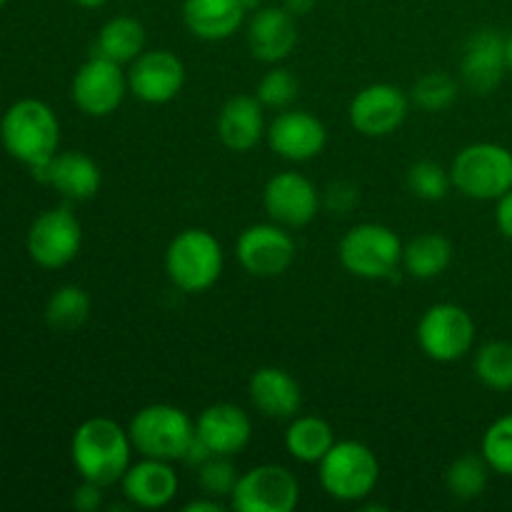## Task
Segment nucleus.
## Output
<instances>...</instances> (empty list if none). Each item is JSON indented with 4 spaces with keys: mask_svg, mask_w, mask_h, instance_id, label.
I'll return each instance as SVG.
<instances>
[{
    "mask_svg": "<svg viewBox=\"0 0 512 512\" xmlns=\"http://www.w3.org/2000/svg\"><path fill=\"white\" fill-rule=\"evenodd\" d=\"M0 140L15 160L33 170L58 153L60 123L48 103L23 98L5 110L0 120Z\"/></svg>",
    "mask_w": 512,
    "mask_h": 512,
    "instance_id": "2",
    "label": "nucleus"
},
{
    "mask_svg": "<svg viewBox=\"0 0 512 512\" xmlns=\"http://www.w3.org/2000/svg\"><path fill=\"white\" fill-rule=\"evenodd\" d=\"M248 393L255 410L273 420L295 418L300 405H303V393H300L298 380L283 368L255 370L248 383Z\"/></svg>",
    "mask_w": 512,
    "mask_h": 512,
    "instance_id": "23",
    "label": "nucleus"
},
{
    "mask_svg": "<svg viewBox=\"0 0 512 512\" xmlns=\"http://www.w3.org/2000/svg\"><path fill=\"white\" fill-rule=\"evenodd\" d=\"M128 433L133 440V448L143 458L173 463V460H183L188 453L195 438V423L185 410L168 403H155L145 405L133 415Z\"/></svg>",
    "mask_w": 512,
    "mask_h": 512,
    "instance_id": "4",
    "label": "nucleus"
},
{
    "mask_svg": "<svg viewBox=\"0 0 512 512\" xmlns=\"http://www.w3.org/2000/svg\"><path fill=\"white\" fill-rule=\"evenodd\" d=\"M408 188L415 198L438 203L453 188V180H450V170H445L435 160H420L408 170Z\"/></svg>",
    "mask_w": 512,
    "mask_h": 512,
    "instance_id": "33",
    "label": "nucleus"
},
{
    "mask_svg": "<svg viewBox=\"0 0 512 512\" xmlns=\"http://www.w3.org/2000/svg\"><path fill=\"white\" fill-rule=\"evenodd\" d=\"M185 65L170 50H143L130 63L128 88L148 105L170 103L183 90Z\"/></svg>",
    "mask_w": 512,
    "mask_h": 512,
    "instance_id": "15",
    "label": "nucleus"
},
{
    "mask_svg": "<svg viewBox=\"0 0 512 512\" xmlns=\"http://www.w3.org/2000/svg\"><path fill=\"white\" fill-rule=\"evenodd\" d=\"M498 203V208H495V223H498L500 233L505 235V238L512 240V190L503 195V198L495 200Z\"/></svg>",
    "mask_w": 512,
    "mask_h": 512,
    "instance_id": "38",
    "label": "nucleus"
},
{
    "mask_svg": "<svg viewBox=\"0 0 512 512\" xmlns=\"http://www.w3.org/2000/svg\"><path fill=\"white\" fill-rule=\"evenodd\" d=\"M340 263L348 273L363 280H383L403 263V243L388 225L360 223L340 240Z\"/></svg>",
    "mask_w": 512,
    "mask_h": 512,
    "instance_id": "7",
    "label": "nucleus"
},
{
    "mask_svg": "<svg viewBox=\"0 0 512 512\" xmlns=\"http://www.w3.org/2000/svg\"><path fill=\"white\" fill-rule=\"evenodd\" d=\"M33 178L50 185L68 200H90L98 195L103 175L98 163L90 155L68 150V153H55L45 165L33 168Z\"/></svg>",
    "mask_w": 512,
    "mask_h": 512,
    "instance_id": "18",
    "label": "nucleus"
},
{
    "mask_svg": "<svg viewBox=\"0 0 512 512\" xmlns=\"http://www.w3.org/2000/svg\"><path fill=\"white\" fill-rule=\"evenodd\" d=\"M5 3H8V0H0V8H3V5H5Z\"/></svg>",
    "mask_w": 512,
    "mask_h": 512,
    "instance_id": "44",
    "label": "nucleus"
},
{
    "mask_svg": "<svg viewBox=\"0 0 512 512\" xmlns=\"http://www.w3.org/2000/svg\"><path fill=\"white\" fill-rule=\"evenodd\" d=\"M90 295L78 285H63L50 295L45 305V320L58 333H73L88 320Z\"/></svg>",
    "mask_w": 512,
    "mask_h": 512,
    "instance_id": "29",
    "label": "nucleus"
},
{
    "mask_svg": "<svg viewBox=\"0 0 512 512\" xmlns=\"http://www.w3.org/2000/svg\"><path fill=\"white\" fill-rule=\"evenodd\" d=\"M505 55H508V73H512V33L505 38Z\"/></svg>",
    "mask_w": 512,
    "mask_h": 512,
    "instance_id": "42",
    "label": "nucleus"
},
{
    "mask_svg": "<svg viewBox=\"0 0 512 512\" xmlns=\"http://www.w3.org/2000/svg\"><path fill=\"white\" fill-rule=\"evenodd\" d=\"M408 95L390 83H373L350 100V125L365 138H385L405 123Z\"/></svg>",
    "mask_w": 512,
    "mask_h": 512,
    "instance_id": "13",
    "label": "nucleus"
},
{
    "mask_svg": "<svg viewBox=\"0 0 512 512\" xmlns=\"http://www.w3.org/2000/svg\"><path fill=\"white\" fill-rule=\"evenodd\" d=\"M145 48V28L130 15L110 18L98 33V55L115 63H133Z\"/></svg>",
    "mask_w": 512,
    "mask_h": 512,
    "instance_id": "27",
    "label": "nucleus"
},
{
    "mask_svg": "<svg viewBox=\"0 0 512 512\" xmlns=\"http://www.w3.org/2000/svg\"><path fill=\"white\" fill-rule=\"evenodd\" d=\"M450 180L465 198H503L512 190V150L498 143L465 145L450 165Z\"/></svg>",
    "mask_w": 512,
    "mask_h": 512,
    "instance_id": "6",
    "label": "nucleus"
},
{
    "mask_svg": "<svg viewBox=\"0 0 512 512\" xmlns=\"http://www.w3.org/2000/svg\"><path fill=\"white\" fill-rule=\"evenodd\" d=\"M258 3H260V0H243L245 8H255V5H258Z\"/></svg>",
    "mask_w": 512,
    "mask_h": 512,
    "instance_id": "43",
    "label": "nucleus"
},
{
    "mask_svg": "<svg viewBox=\"0 0 512 512\" xmlns=\"http://www.w3.org/2000/svg\"><path fill=\"white\" fill-rule=\"evenodd\" d=\"M265 213L283 228H305L320 208V195L305 175L295 170L273 175L263 190Z\"/></svg>",
    "mask_w": 512,
    "mask_h": 512,
    "instance_id": "14",
    "label": "nucleus"
},
{
    "mask_svg": "<svg viewBox=\"0 0 512 512\" xmlns=\"http://www.w3.org/2000/svg\"><path fill=\"white\" fill-rule=\"evenodd\" d=\"M103 505V485H95L90 480H83L80 488L73 493V508L80 512H95Z\"/></svg>",
    "mask_w": 512,
    "mask_h": 512,
    "instance_id": "36",
    "label": "nucleus"
},
{
    "mask_svg": "<svg viewBox=\"0 0 512 512\" xmlns=\"http://www.w3.org/2000/svg\"><path fill=\"white\" fill-rule=\"evenodd\" d=\"M473 368L485 388L495 390V393H508L512 390V343L490 340V343L480 345Z\"/></svg>",
    "mask_w": 512,
    "mask_h": 512,
    "instance_id": "30",
    "label": "nucleus"
},
{
    "mask_svg": "<svg viewBox=\"0 0 512 512\" xmlns=\"http://www.w3.org/2000/svg\"><path fill=\"white\" fill-rule=\"evenodd\" d=\"M333 445V428L318 415H300L285 430V448L298 463L318 465Z\"/></svg>",
    "mask_w": 512,
    "mask_h": 512,
    "instance_id": "25",
    "label": "nucleus"
},
{
    "mask_svg": "<svg viewBox=\"0 0 512 512\" xmlns=\"http://www.w3.org/2000/svg\"><path fill=\"white\" fill-rule=\"evenodd\" d=\"M28 253L40 268L58 270L73 263L83 245V228L70 208H53L40 213L28 230Z\"/></svg>",
    "mask_w": 512,
    "mask_h": 512,
    "instance_id": "10",
    "label": "nucleus"
},
{
    "mask_svg": "<svg viewBox=\"0 0 512 512\" xmlns=\"http://www.w3.org/2000/svg\"><path fill=\"white\" fill-rule=\"evenodd\" d=\"M128 75L120 63L95 53L78 68L73 78V100L80 113L90 118H105L115 113L128 95Z\"/></svg>",
    "mask_w": 512,
    "mask_h": 512,
    "instance_id": "12",
    "label": "nucleus"
},
{
    "mask_svg": "<svg viewBox=\"0 0 512 512\" xmlns=\"http://www.w3.org/2000/svg\"><path fill=\"white\" fill-rule=\"evenodd\" d=\"M263 105L255 95H233L218 113V138L233 153H248L265 135Z\"/></svg>",
    "mask_w": 512,
    "mask_h": 512,
    "instance_id": "22",
    "label": "nucleus"
},
{
    "mask_svg": "<svg viewBox=\"0 0 512 512\" xmlns=\"http://www.w3.org/2000/svg\"><path fill=\"white\" fill-rule=\"evenodd\" d=\"M238 478V470L228 455H210L205 463L198 465V485L203 488V495L210 498H230Z\"/></svg>",
    "mask_w": 512,
    "mask_h": 512,
    "instance_id": "34",
    "label": "nucleus"
},
{
    "mask_svg": "<svg viewBox=\"0 0 512 512\" xmlns=\"http://www.w3.org/2000/svg\"><path fill=\"white\" fill-rule=\"evenodd\" d=\"M265 138L275 155L293 163H305L323 153L328 143V130L323 120H318L308 110H283L268 125Z\"/></svg>",
    "mask_w": 512,
    "mask_h": 512,
    "instance_id": "16",
    "label": "nucleus"
},
{
    "mask_svg": "<svg viewBox=\"0 0 512 512\" xmlns=\"http://www.w3.org/2000/svg\"><path fill=\"white\" fill-rule=\"evenodd\" d=\"M490 473H493V470H490L483 453H465L450 463L448 473H445V485H448L450 495H453L455 500L468 503V500L480 498V495L485 493Z\"/></svg>",
    "mask_w": 512,
    "mask_h": 512,
    "instance_id": "28",
    "label": "nucleus"
},
{
    "mask_svg": "<svg viewBox=\"0 0 512 512\" xmlns=\"http://www.w3.org/2000/svg\"><path fill=\"white\" fill-rule=\"evenodd\" d=\"M73 3H78L80 8H100V5H105L108 0H73Z\"/></svg>",
    "mask_w": 512,
    "mask_h": 512,
    "instance_id": "41",
    "label": "nucleus"
},
{
    "mask_svg": "<svg viewBox=\"0 0 512 512\" xmlns=\"http://www.w3.org/2000/svg\"><path fill=\"white\" fill-rule=\"evenodd\" d=\"M223 245L203 228H188L170 240L165 250V273L183 293H203L223 273Z\"/></svg>",
    "mask_w": 512,
    "mask_h": 512,
    "instance_id": "3",
    "label": "nucleus"
},
{
    "mask_svg": "<svg viewBox=\"0 0 512 512\" xmlns=\"http://www.w3.org/2000/svg\"><path fill=\"white\" fill-rule=\"evenodd\" d=\"M480 453L488 460L493 473L512 478V413L490 423L480 443Z\"/></svg>",
    "mask_w": 512,
    "mask_h": 512,
    "instance_id": "31",
    "label": "nucleus"
},
{
    "mask_svg": "<svg viewBox=\"0 0 512 512\" xmlns=\"http://www.w3.org/2000/svg\"><path fill=\"white\" fill-rule=\"evenodd\" d=\"M243 0H185L183 20L190 33L200 40H225L243 25Z\"/></svg>",
    "mask_w": 512,
    "mask_h": 512,
    "instance_id": "24",
    "label": "nucleus"
},
{
    "mask_svg": "<svg viewBox=\"0 0 512 512\" xmlns=\"http://www.w3.org/2000/svg\"><path fill=\"white\" fill-rule=\"evenodd\" d=\"M235 255L253 278H278L293 265L295 240L278 223H258L245 228L235 240Z\"/></svg>",
    "mask_w": 512,
    "mask_h": 512,
    "instance_id": "11",
    "label": "nucleus"
},
{
    "mask_svg": "<svg viewBox=\"0 0 512 512\" xmlns=\"http://www.w3.org/2000/svg\"><path fill=\"white\" fill-rule=\"evenodd\" d=\"M320 485L340 503L370 498L380 480V463L373 450L358 440H340L318 463Z\"/></svg>",
    "mask_w": 512,
    "mask_h": 512,
    "instance_id": "5",
    "label": "nucleus"
},
{
    "mask_svg": "<svg viewBox=\"0 0 512 512\" xmlns=\"http://www.w3.org/2000/svg\"><path fill=\"white\" fill-rule=\"evenodd\" d=\"M250 53L263 63H280L298 45L295 15L285 8H260L248 25Z\"/></svg>",
    "mask_w": 512,
    "mask_h": 512,
    "instance_id": "21",
    "label": "nucleus"
},
{
    "mask_svg": "<svg viewBox=\"0 0 512 512\" xmlns=\"http://www.w3.org/2000/svg\"><path fill=\"white\" fill-rule=\"evenodd\" d=\"M298 500V478L283 465L265 463L240 475L230 495V508L238 512H293Z\"/></svg>",
    "mask_w": 512,
    "mask_h": 512,
    "instance_id": "9",
    "label": "nucleus"
},
{
    "mask_svg": "<svg viewBox=\"0 0 512 512\" xmlns=\"http://www.w3.org/2000/svg\"><path fill=\"white\" fill-rule=\"evenodd\" d=\"M120 488L125 500L135 508L160 510L178 495V473L170 468L168 460L143 458L125 470Z\"/></svg>",
    "mask_w": 512,
    "mask_h": 512,
    "instance_id": "19",
    "label": "nucleus"
},
{
    "mask_svg": "<svg viewBox=\"0 0 512 512\" xmlns=\"http://www.w3.org/2000/svg\"><path fill=\"white\" fill-rule=\"evenodd\" d=\"M255 98L263 108L285 110L295 98H298V80L288 68H273L263 75Z\"/></svg>",
    "mask_w": 512,
    "mask_h": 512,
    "instance_id": "35",
    "label": "nucleus"
},
{
    "mask_svg": "<svg viewBox=\"0 0 512 512\" xmlns=\"http://www.w3.org/2000/svg\"><path fill=\"white\" fill-rule=\"evenodd\" d=\"M475 343V323L463 305H430L418 323V345L435 363H455L470 353Z\"/></svg>",
    "mask_w": 512,
    "mask_h": 512,
    "instance_id": "8",
    "label": "nucleus"
},
{
    "mask_svg": "<svg viewBox=\"0 0 512 512\" xmlns=\"http://www.w3.org/2000/svg\"><path fill=\"white\" fill-rule=\"evenodd\" d=\"M195 435L203 440L213 455H238L245 450L253 435L248 413L233 403H215L200 413L195 423Z\"/></svg>",
    "mask_w": 512,
    "mask_h": 512,
    "instance_id": "20",
    "label": "nucleus"
},
{
    "mask_svg": "<svg viewBox=\"0 0 512 512\" xmlns=\"http://www.w3.org/2000/svg\"><path fill=\"white\" fill-rule=\"evenodd\" d=\"M508 73L505 38L493 28L475 30L465 40L460 58V78L475 95H490Z\"/></svg>",
    "mask_w": 512,
    "mask_h": 512,
    "instance_id": "17",
    "label": "nucleus"
},
{
    "mask_svg": "<svg viewBox=\"0 0 512 512\" xmlns=\"http://www.w3.org/2000/svg\"><path fill=\"white\" fill-rule=\"evenodd\" d=\"M458 100V80L448 73H425L413 85V103L428 113L448 110Z\"/></svg>",
    "mask_w": 512,
    "mask_h": 512,
    "instance_id": "32",
    "label": "nucleus"
},
{
    "mask_svg": "<svg viewBox=\"0 0 512 512\" xmlns=\"http://www.w3.org/2000/svg\"><path fill=\"white\" fill-rule=\"evenodd\" d=\"M355 200H358V190L353 188V185L348 183H335L330 185L328 190V205L333 210H340V213H345V210H350L355 205Z\"/></svg>",
    "mask_w": 512,
    "mask_h": 512,
    "instance_id": "37",
    "label": "nucleus"
},
{
    "mask_svg": "<svg viewBox=\"0 0 512 512\" xmlns=\"http://www.w3.org/2000/svg\"><path fill=\"white\" fill-rule=\"evenodd\" d=\"M453 263V245L440 233H423L403 245V268L418 280H433Z\"/></svg>",
    "mask_w": 512,
    "mask_h": 512,
    "instance_id": "26",
    "label": "nucleus"
},
{
    "mask_svg": "<svg viewBox=\"0 0 512 512\" xmlns=\"http://www.w3.org/2000/svg\"><path fill=\"white\" fill-rule=\"evenodd\" d=\"M225 505L220 503L218 498H210V495H205V498L200 500H190L188 505H185L183 512H223Z\"/></svg>",
    "mask_w": 512,
    "mask_h": 512,
    "instance_id": "39",
    "label": "nucleus"
},
{
    "mask_svg": "<svg viewBox=\"0 0 512 512\" xmlns=\"http://www.w3.org/2000/svg\"><path fill=\"white\" fill-rule=\"evenodd\" d=\"M315 5H318V0H285V10H288L290 15H295V18L308 15Z\"/></svg>",
    "mask_w": 512,
    "mask_h": 512,
    "instance_id": "40",
    "label": "nucleus"
},
{
    "mask_svg": "<svg viewBox=\"0 0 512 512\" xmlns=\"http://www.w3.org/2000/svg\"><path fill=\"white\" fill-rule=\"evenodd\" d=\"M130 433L110 418H90L75 430L70 455L80 478L95 485H115L130 468Z\"/></svg>",
    "mask_w": 512,
    "mask_h": 512,
    "instance_id": "1",
    "label": "nucleus"
}]
</instances>
